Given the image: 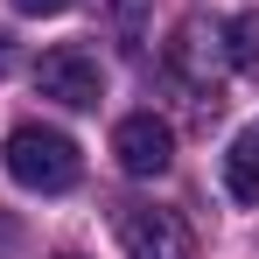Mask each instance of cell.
<instances>
[{
  "label": "cell",
  "instance_id": "8",
  "mask_svg": "<svg viewBox=\"0 0 259 259\" xmlns=\"http://www.w3.org/2000/svg\"><path fill=\"white\" fill-rule=\"evenodd\" d=\"M7 7H14V14H70V7H77V0H7Z\"/></svg>",
  "mask_w": 259,
  "mask_h": 259
},
{
  "label": "cell",
  "instance_id": "2",
  "mask_svg": "<svg viewBox=\"0 0 259 259\" xmlns=\"http://www.w3.org/2000/svg\"><path fill=\"white\" fill-rule=\"evenodd\" d=\"M119 252L126 259H189L196 252V238H189V224L161 203H126L119 210Z\"/></svg>",
  "mask_w": 259,
  "mask_h": 259
},
{
  "label": "cell",
  "instance_id": "3",
  "mask_svg": "<svg viewBox=\"0 0 259 259\" xmlns=\"http://www.w3.org/2000/svg\"><path fill=\"white\" fill-rule=\"evenodd\" d=\"M35 84H42V98H56V105H70V112H91L98 98H105V70H98V56L77 42L49 49L42 63H35Z\"/></svg>",
  "mask_w": 259,
  "mask_h": 259
},
{
  "label": "cell",
  "instance_id": "1",
  "mask_svg": "<svg viewBox=\"0 0 259 259\" xmlns=\"http://www.w3.org/2000/svg\"><path fill=\"white\" fill-rule=\"evenodd\" d=\"M7 175H14L21 189H35V196H63V189H77L84 154H77V140H70V133L28 119V126L7 133Z\"/></svg>",
  "mask_w": 259,
  "mask_h": 259
},
{
  "label": "cell",
  "instance_id": "5",
  "mask_svg": "<svg viewBox=\"0 0 259 259\" xmlns=\"http://www.w3.org/2000/svg\"><path fill=\"white\" fill-rule=\"evenodd\" d=\"M112 161L126 175H161L175 161V133L168 119H154V112H126L119 126H112Z\"/></svg>",
  "mask_w": 259,
  "mask_h": 259
},
{
  "label": "cell",
  "instance_id": "6",
  "mask_svg": "<svg viewBox=\"0 0 259 259\" xmlns=\"http://www.w3.org/2000/svg\"><path fill=\"white\" fill-rule=\"evenodd\" d=\"M224 189H231L238 203H259V133L252 126L224 147Z\"/></svg>",
  "mask_w": 259,
  "mask_h": 259
},
{
  "label": "cell",
  "instance_id": "4",
  "mask_svg": "<svg viewBox=\"0 0 259 259\" xmlns=\"http://www.w3.org/2000/svg\"><path fill=\"white\" fill-rule=\"evenodd\" d=\"M210 56H217V35L203 28V21H182V28H175V42H168V77L189 91L196 112H217V98H224V91H217Z\"/></svg>",
  "mask_w": 259,
  "mask_h": 259
},
{
  "label": "cell",
  "instance_id": "7",
  "mask_svg": "<svg viewBox=\"0 0 259 259\" xmlns=\"http://www.w3.org/2000/svg\"><path fill=\"white\" fill-rule=\"evenodd\" d=\"M224 56H231V70L259 77V7H245V14L224 21Z\"/></svg>",
  "mask_w": 259,
  "mask_h": 259
}]
</instances>
